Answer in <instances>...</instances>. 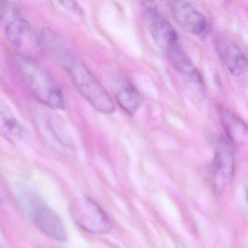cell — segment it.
<instances>
[{
    "label": "cell",
    "instance_id": "277c9868",
    "mask_svg": "<svg viewBox=\"0 0 248 248\" xmlns=\"http://www.w3.org/2000/svg\"><path fill=\"white\" fill-rule=\"evenodd\" d=\"M0 18L7 38L13 46L24 50H30V47H41L40 37L14 3L8 1L1 2Z\"/></svg>",
    "mask_w": 248,
    "mask_h": 248
},
{
    "label": "cell",
    "instance_id": "8fae6325",
    "mask_svg": "<svg viewBox=\"0 0 248 248\" xmlns=\"http://www.w3.org/2000/svg\"><path fill=\"white\" fill-rule=\"evenodd\" d=\"M167 57L168 58L175 70L178 71L184 78L195 83H201L202 81L201 74L193 63L189 56L184 51L182 47L177 49L175 51L167 56Z\"/></svg>",
    "mask_w": 248,
    "mask_h": 248
},
{
    "label": "cell",
    "instance_id": "4fadbf2b",
    "mask_svg": "<svg viewBox=\"0 0 248 248\" xmlns=\"http://www.w3.org/2000/svg\"><path fill=\"white\" fill-rule=\"evenodd\" d=\"M1 124L7 137L20 138L24 134L21 124L15 118L11 110L4 105L1 106Z\"/></svg>",
    "mask_w": 248,
    "mask_h": 248
},
{
    "label": "cell",
    "instance_id": "3957f363",
    "mask_svg": "<svg viewBox=\"0 0 248 248\" xmlns=\"http://www.w3.org/2000/svg\"><path fill=\"white\" fill-rule=\"evenodd\" d=\"M14 65L36 99L54 109H64V97L60 87L35 62L27 56H17Z\"/></svg>",
    "mask_w": 248,
    "mask_h": 248
},
{
    "label": "cell",
    "instance_id": "30bf717a",
    "mask_svg": "<svg viewBox=\"0 0 248 248\" xmlns=\"http://www.w3.org/2000/svg\"><path fill=\"white\" fill-rule=\"evenodd\" d=\"M220 119L227 139L233 146L248 142V127L247 124L229 110H220Z\"/></svg>",
    "mask_w": 248,
    "mask_h": 248
},
{
    "label": "cell",
    "instance_id": "5b68a950",
    "mask_svg": "<svg viewBox=\"0 0 248 248\" xmlns=\"http://www.w3.org/2000/svg\"><path fill=\"white\" fill-rule=\"evenodd\" d=\"M72 214L78 226L91 234H106L112 223L102 207L93 199L84 197L72 206Z\"/></svg>",
    "mask_w": 248,
    "mask_h": 248
},
{
    "label": "cell",
    "instance_id": "6da1fadb",
    "mask_svg": "<svg viewBox=\"0 0 248 248\" xmlns=\"http://www.w3.org/2000/svg\"><path fill=\"white\" fill-rule=\"evenodd\" d=\"M40 39L41 47L53 55L63 66L77 89L95 109L103 114L114 112V102L107 91L88 66L57 34L47 29L40 34Z\"/></svg>",
    "mask_w": 248,
    "mask_h": 248
},
{
    "label": "cell",
    "instance_id": "7a4b0ae2",
    "mask_svg": "<svg viewBox=\"0 0 248 248\" xmlns=\"http://www.w3.org/2000/svg\"><path fill=\"white\" fill-rule=\"evenodd\" d=\"M13 193L20 213L39 230L59 242L67 239V232L62 219L35 191L18 184L14 186Z\"/></svg>",
    "mask_w": 248,
    "mask_h": 248
},
{
    "label": "cell",
    "instance_id": "7c38bea8",
    "mask_svg": "<svg viewBox=\"0 0 248 248\" xmlns=\"http://www.w3.org/2000/svg\"><path fill=\"white\" fill-rule=\"evenodd\" d=\"M116 98L119 106L131 116L137 112L142 104L140 93L134 85L128 81L124 82L119 88Z\"/></svg>",
    "mask_w": 248,
    "mask_h": 248
},
{
    "label": "cell",
    "instance_id": "5bb4252c",
    "mask_svg": "<svg viewBox=\"0 0 248 248\" xmlns=\"http://www.w3.org/2000/svg\"><path fill=\"white\" fill-rule=\"evenodd\" d=\"M58 3L62 5L63 8H67L69 11H73L75 14H81L82 12H81L80 8H79V5H78V3L75 2H59Z\"/></svg>",
    "mask_w": 248,
    "mask_h": 248
},
{
    "label": "cell",
    "instance_id": "8992f818",
    "mask_svg": "<svg viewBox=\"0 0 248 248\" xmlns=\"http://www.w3.org/2000/svg\"><path fill=\"white\" fill-rule=\"evenodd\" d=\"M143 20L152 40L166 56L181 47L175 29L153 5L146 3Z\"/></svg>",
    "mask_w": 248,
    "mask_h": 248
},
{
    "label": "cell",
    "instance_id": "9c48e42d",
    "mask_svg": "<svg viewBox=\"0 0 248 248\" xmlns=\"http://www.w3.org/2000/svg\"><path fill=\"white\" fill-rule=\"evenodd\" d=\"M233 143L227 138H221L217 142L213 161V171L217 188L230 182L234 171Z\"/></svg>",
    "mask_w": 248,
    "mask_h": 248
},
{
    "label": "cell",
    "instance_id": "ba28073f",
    "mask_svg": "<svg viewBox=\"0 0 248 248\" xmlns=\"http://www.w3.org/2000/svg\"><path fill=\"white\" fill-rule=\"evenodd\" d=\"M216 43L217 54L229 73L234 77L245 75L248 71V60L239 46L223 35L217 36Z\"/></svg>",
    "mask_w": 248,
    "mask_h": 248
},
{
    "label": "cell",
    "instance_id": "52a82bcc",
    "mask_svg": "<svg viewBox=\"0 0 248 248\" xmlns=\"http://www.w3.org/2000/svg\"><path fill=\"white\" fill-rule=\"evenodd\" d=\"M171 15L186 32L199 37L208 34L210 25L204 15L192 5L184 1L168 2Z\"/></svg>",
    "mask_w": 248,
    "mask_h": 248
}]
</instances>
